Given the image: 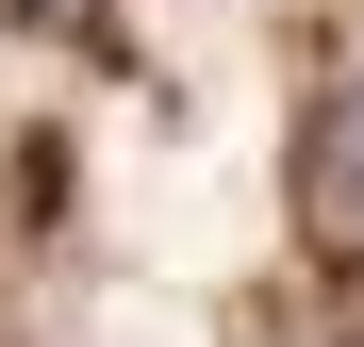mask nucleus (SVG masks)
<instances>
[{
	"label": "nucleus",
	"mask_w": 364,
	"mask_h": 347,
	"mask_svg": "<svg viewBox=\"0 0 364 347\" xmlns=\"http://www.w3.org/2000/svg\"><path fill=\"white\" fill-rule=\"evenodd\" d=\"M315 199H331V231H364V67H348L331 116H315Z\"/></svg>",
	"instance_id": "obj_1"
}]
</instances>
